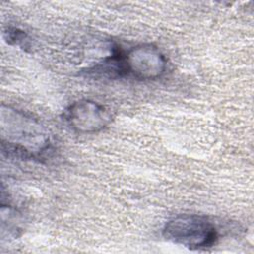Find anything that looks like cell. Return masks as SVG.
Here are the masks:
<instances>
[{
  "instance_id": "obj_1",
  "label": "cell",
  "mask_w": 254,
  "mask_h": 254,
  "mask_svg": "<svg viewBox=\"0 0 254 254\" xmlns=\"http://www.w3.org/2000/svg\"><path fill=\"white\" fill-rule=\"evenodd\" d=\"M1 150L7 157L43 162L53 150L48 129L30 114L2 104L0 110Z\"/></svg>"
},
{
  "instance_id": "obj_2",
  "label": "cell",
  "mask_w": 254,
  "mask_h": 254,
  "mask_svg": "<svg viewBox=\"0 0 254 254\" xmlns=\"http://www.w3.org/2000/svg\"><path fill=\"white\" fill-rule=\"evenodd\" d=\"M164 237L190 250L206 249L218 239L215 225L205 216L182 214L170 219L163 228Z\"/></svg>"
},
{
  "instance_id": "obj_3",
  "label": "cell",
  "mask_w": 254,
  "mask_h": 254,
  "mask_svg": "<svg viewBox=\"0 0 254 254\" xmlns=\"http://www.w3.org/2000/svg\"><path fill=\"white\" fill-rule=\"evenodd\" d=\"M64 119L77 133H96L112 121V114L104 105L90 99L72 102L64 111Z\"/></svg>"
},
{
  "instance_id": "obj_4",
  "label": "cell",
  "mask_w": 254,
  "mask_h": 254,
  "mask_svg": "<svg viewBox=\"0 0 254 254\" xmlns=\"http://www.w3.org/2000/svg\"><path fill=\"white\" fill-rule=\"evenodd\" d=\"M126 75L140 80H154L167 69L165 55L152 45H139L124 53Z\"/></svg>"
},
{
  "instance_id": "obj_5",
  "label": "cell",
  "mask_w": 254,
  "mask_h": 254,
  "mask_svg": "<svg viewBox=\"0 0 254 254\" xmlns=\"http://www.w3.org/2000/svg\"><path fill=\"white\" fill-rule=\"evenodd\" d=\"M83 74L95 79H116L126 75L124 52L118 46L111 48V54L100 63L84 69Z\"/></svg>"
},
{
  "instance_id": "obj_6",
  "label": "cell",
  "mask_w": 254,
  "mask_h": 254,
  "mask_svg": "<svg viewBox=\"0 0 254 254\" xmlns=\"http://www.w3.org/2000/svg\"><path fill=\"white\" fill-rule=\"evenodd\" d=\"M4 38L7 41V43L15 46H21V47H27V35L24 33V31L19 30L14 27H9L4 31Z\"/></svg>"
}]
</instances>
